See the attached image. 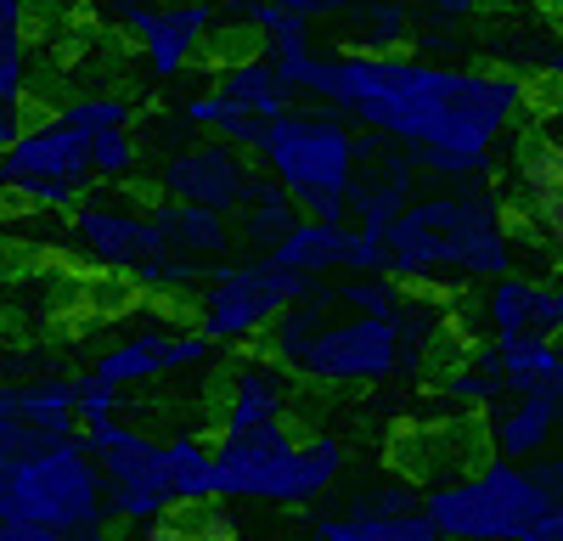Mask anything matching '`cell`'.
Returning a JSON list of instances; mask_svg holds the SVG:
<instances>
[{"instance_id":"obj_33","label":"cell","mask_w":563,"mask_h":541,"mask_svg":"<svg viewBox=\"0 0 563 541\" xmlns=\"http://www.w3.org/2000/svg\"><path fill=\"white\" fill-rule=\"evenodd\" d=\"M536 541H563V508H558V519H552V525H547Z\"/></svg>"},{"instance_id":"obj_9","label":"cell","mask_w":563,"mask_h":541,"mask_svg":"<svg viewBox=\"0 0 563 541\" xmlns=\"http://www.w3.org/2000/svg\"><path fill=\"white\" fill-rule=\"evenodd\" d=\"M220 355V344L192 322H147L124 339H113L90 367L79 373V429L97 423V418H113L119 400L141 384H158V378H175V373H198Z\"/></svg>"},{"instance_id":"obj_26","label":"cell","mask_w":563,"mask_h":541,"mask_svg":"<svg viewBox=\"0 0 563 541\" xmlns=\"http://www.w3.org/2000/svg\"><path fill=\"white\" fill-rule=\"evenodd\" d=\"M417 18L406 0H372V7H350L344 12V40L355 52H406Z\"/></svg>"},{"instance_id":"obj_34","label":"cell","mask_w":563,"mask_h":541,"mask_svg":"<svg viewBox=\"0 0 563 541\" xmlns=\"http://www.w3.org/2000/svg\"><path fill=\"white\" fill-rule=\"evenodd\" d=\"M552 299H558V333H563V277L552 283Z\"/></svg>"},{"instance_id":"obj_13","label":"cell","mask_w":563,"mask_h":541,"mask_svg":"<svg viewBox=\"0 0 563 541\" xmlns=\"http://www.w3.org/2000/svg\"><path fill=\"white\" fill-rule=\"evenodd\" d=\"M260 158L225 135H198V142H180L164 153L158 164V198H180V203H203V209H220L238 220L249 209V198L260 192Z\"/></svg>"},{"instance_id":"obj_21","label":"cell","mask_w":563,"mask_h":541,"mask_svg":"<svg viewBox=\"0 0 563 541\" xmlns=\"http://www.w3.org/2000/svg\"><path fill=\"white\" fill-rule=\"evenodd\" d=\"M209 85L220 90L231 108H243V113H254V119H276L282 108L299 102V90L288 85V74H282V63H276L271 52H254V57H238V63L214 68Z\"/></svg>"},{"instance_id":"obj_6","label":"cell","mask_w":563,"mask_h":541,"mask_svg":"<svg viewBox=\"0 0 563 541\" xmlns=\"http://www.w3.org/2000/svg\"><path fill=\"white\" fill-rule=\"evenodd\" d=\"M422 508L445 541H536L558 519L563 496L552 490L541 463H512L485 451L422 490Z\"/></svg>"},{"instance_id":"obj_23","label":"cell","mask_w":563,"mask_h":541,"mask_svg":"<svg viewBox=\"0 0 563 541\" xmlns=\"http://www.w3.org/2000/svg\"><path fill=\"white\" fill-rule=\"evenodd\" d=\"M164 474L180 514L220 503V468H214V440L203 434H164Z\"/></svg>"},{"instance_id":"obj_32","label":"cell","mask_w":563,"mask_h":541,"mask_svg":"<svg viewBox=\"0 0 563 541\" xmlns=\"http://www.w3.org/2000/svg\"><path fill=\"white\" fill-rule=\"evenodd\" d=\"M547 74H552V85H558V97H563V34L552 40V57H547Z\"/></svg>"},{"instance_id":"obj_15","label":"cell","mask_w":563,"mask_h":541,"mask_svg":"<svg viewBox=\"0 0 563 541\" xmlns=\"http://www.w3.org/2000/svg\"><path fill=\"white\" fill-rule=\"evenodd\" d=\"M512 214L519 232L530 238V249H541L558 270H563V147L525 135L519 164H512Z\"/></svg>"},{"instance_id":"obj_14","label":"cell","mask_w":563,"mask_h":541,"mask_svg":"<svg viewBox=\"0 0 563 541\" xmlns=\"http://www.w3.org/2000/svg\"><path fill=\"white\" fill-rule=\"evenodd\" d=\"M63 243L85 270L102 277H135L141 265L158 254V232H153V209H135L124 198H79L68 209Z\"/></svg>"},{"instance_id":"obj_27","label":"cell","mask_w":563,"mask_h":541,"mask_svg":"<svg viewBox=\"0 0 563 541\" xmlns=\"http://www.w3.org/2000/svg\"><path fill=\"white\" fill-rule=\"evenodd\" d=\"M29 7L34 0H0V108L29 102Z\"/></svg>"},{"instance_id":"obj_4","label":"cell","mask_w":563,"mask_h":541,"mask_svg":"<svg viewBox=\"0 0 563 541\" xmlns=\"http://www.w3.org/2000/svg\"><path fill=\"white\" fill-rule=\"evenodd\" d=\"M220 503H260V508H310L333 496L350 474V445L339 434H299L288 418L220 434L214 440Z\"/></svg>"},{"instance_id":"obj_2","label":"cell","mask_w":563,"mask_h":541,"mask_svg":"<svg viewBox=\"0 0 563 541\" xmlns=\"http://www.w3.org/2000/svg\"><path fill=\"white\" fill-rule=\"evenodd\" d=\"M456 328L440 288H406L400 310H366L339 294V283H316L299 305L276 316L265 350L310 389H384L417 384L434 373V361Z\"/></svg>"},{"instance_id":"obj_22","label":"cell","mask_w":563,"mask_h":541,"mask_svg":"<svg viewBox=\"0 0 563 541\" xmlns=\"http://www.w3.org/2000/svg\"><path fill=\"white\" fill-rule=\"evenodd\" d=\"M305 541H445L429 519V508H406V514H316Z\"/></svg>"},{"instance_id":"obj_36","label":"cell","mask_w":563,"mask_h":541,"mask_svg":"<svg viewBox=\"0 0 563 541\" xmlns=\"http://www.w3.org/2000/svg\"><path fill=\"white\" fill-rule=\"evenodd\" d=\"M406 7H422V0H406Z\"/></svg>"},{"instance_id":"obj_18","label":"cell","mask_w":563,"mask_h":541,"mask_svg":"<svg viewBox=\"0 0 563 541\" xmlns=\"http://www.w3.org/2000/svg\"><path fill=\"white\" fill-rule=\"evenodd\" d=\"M294 412V373L282 367L271 350H243L225 373V400H220V434L265 429Z\"/></svg>"},{"instance_id":"obj_17","label":"cell","mask_w":563,"mask_h":541,"mask_svg":"<svg viewBox=\"0 0 563 541\" xmlns=\"http://www.w3.org/2000/svg\"><path fill=\"white\" fill-rule=\"evenodd\" d=\"M214 23H220V12L209 7V0H180V7H158L153 0L147 12L130 18L124 34L135 40V52H141V63H147L153 79H180L203 57Z\"/></svg>"},{"instance_id":"obj_19","label":"cell","mask_w":563,"mask_h":541,"mask_svg":"<svg viewBox=\"0 0 563 541\" xmlns=\"http://www.w3.org/2000/svg\"><path fill=\"white\" fill-rule=\"evenodd\" d=\"M479 333L490 339H552L558 333V299L547 277L530 270H501L479 288Z\"/></svg>"},{"instance_id":"obj_12","label":"cell","mask_w":563,"mask_h":541,"mask_svg":"<svg viewBox=\"0 0 563 541\" xmlns=\"http://www.w3.org/2000/svg\"><path fill=\"white\" fill-rule=\"evenodd\" d=\"M153 232H158V254L135 270V288H147V294L198 288L214 265L238 260V249H243L231 214L203 209V203H180V198L153 203Z\"/></svg>"},{"instance_id":"obj_16","label":"cell","mask_w":563,"mask_h":541,"mask_svg":"<svg viewBox=\"0 0 563 541\" xmlns=\"http://www.w3.org/2000/svg\"><path fill=\"white\" fill-rule=\"evenodd\" d=\"M479 434L485 451L512 463H541L552 451H563V384L501 395L490 412H479Z\"/></svg>"},{"instance_id":"obj_10","label":"cell","mask_w":563,"mask_h":541,"mask_svg":"<svg viewBox=\"0 0 563 541\" xmlns=\"http://www.w3.org/2000/svg\"><path fill=\"white\" fill-rule=\"evenodd\" d=\"M90 147H97V130H85L63 108L52 119H29V130L18 142L0 147V192L29 203V209H63L68 214L97 187Z\"/></svg>"},{"instance_id":"obj_5","label":"cell","mask_w":563,"mask_h":541,"mask_svg":"<svg viewBox=\"0 0 563 541\" xmlns=\"http://www.w3.org/2000/svg\"><path fill=\"white\" fill-rule=\"evenodd\" d=\"M366 135L355 119H344L327 102H294L282 108L254 142L260 169L288 187L294 203L316 220H350V192L361 175Z\"/></svg>"},{"instance_id":"obj_30","label":"cell","mask_w":563,"mask_h":541,"mask_svg":"<svg viewBox=\"0 0 563 541\" xmlns=\"http://www.w3.org/2000/svg\"><path fill=\"white\" fill-rule=\"evenodd\" d=\"M90 7V18H102V23H119V29H130V18L135 12H147L153 0H85Z\"/></svg>"},{"instance_id":"obj_11","label":"cell","mask_w":563,"mask_h":541,"mask_svg":"<svg viewBox=\"0 0 563 541\" xmlns=\"http://www.w3.org/2000/svg\"><path fill=\"white\" fill-rule=\"evenodd\" d=\"M85 451L97 457L102 468V490H108V519L124 525H164L175 514V496H169V474H164V434H147L113 418H97L79 429Z\"/></svg>"},{"instance_id":"obj_29","label":"cell","mask_w":563,"mask_h":541,"mask_svg":"<svg viewBox=\"0 0 563 541\" xmlns=\"http://www.w3.org/2000/svg\"><path fill=\"white\" fill-rule=\"evenodd\" d=\"M34 445H45L40 434H34V423H29V412H23V395H18V378H0V451H34Z\"/></svg>"},{"instance_id":"obj_25","label":"cell","mask_w":563,"mask_h":541,"mask_svg":"<svg viewBox=\"0 0 563 541\" xmlns=\"http://www.w3.org/2000/svg\"><path fill=\"white\" fill-rule=\"evenodd\" d=\"M496 350H501L507 395L563 384V333H552V339H496Z\"/></svg>"},{"instance_id":"obj_24","label":"cell","mask_w":563,"mask_h":541,"mask_svg":"<svg viewBox=\"0 0 563 541\" xmlns=\"http://www.w3.org/2000/svg\"><path fill=\"white\" fill-rule=\"evenodd\" d=\"M299 220H305V209L294 203V192H288V187H276V180L265 175V180H260V192L249 198V209L238 214V238H243L249 254H271Z\"/></svg>"},{"instance_id":"obj_20","label":"cell","mask_w":563,"mask_h":541,"mask_svg":"<svg viewBox=\"0 0 563 541\" xmlns=\"http://www.w3.org/2000/svg\"><path fill=\"white\" fill-rule=\"evenodd\" d=\"M507 395V378H501V350L490 333H474L456 355H451V367L440 378V400L456 406V412H490V406Z\"/></svg>"},{"instance_id":"obj_1","label":"cell","mask_w":563,"mask_h":541,"mask_svg":"<svg viewBox=\"0 0 563 541\" xmlns=\"http://www.w3.org/2000/svg\"><path fill=\"white\" fill-rule=\"evenodd\" d=\"M299 97L339 108L366 135L406 147L417 175L434 187L496 180L501 147L536 108V90L512 68H462L417 52H299L282 57Z\"/></svg>"},{"instance_id":"obj_3","label":"cell","mask_w":563,"mask_h":541,"mask_svg":"<svg viewBox=\"0 0 563 541\" xmlns=\"http://www.w3.org/2000/svg\"><path fill=\"white\" fill-rule=\"evenodd\" d=\"M519 214L496 192V180L440 187L411 198L384 232V270L417 288H485L519 265Z\"/></svg>"},{"instance_id":"obj_31","label":"cell","mask_w":563,"mask_h":541,"mask_svg":"<svg viewBox=\"0 0 563 541\" xmlns=\"http://www.w3.org/2000/svg\"><path fill=\"white\" fill-rule=\"evenodd\" d=\"M276 7H294V12L327 18V12H350V7H372V0H276Z\"/></svg>"},{"instance_id":"obj_28","label":"cell","mask_w":563,"mask_h":541,"mask_svg":"<svg viewBox=\"0 0 563 541\" xmlns=\"http://www.w3.org/2000/svg\"><path fill=\"white\" fill-rule=\"evenodd\" d=\"M141 147L135 124H113V130H97V147H90V164H97V187H124L130 175H141Z\"/></svg>"},{"instance_id":"obj_7","label":"cell","mask_w":563,"mask_h":541,"mask_svg":"<svg viewBox=\"0 0 563 541\" xmlns=\"http://www.w3.org/2000/svg\"><path fill=\"white\" fill-rule=\"evenodd\" d=\"M310 288L316 283L299 277V270H288L276 254H243V260L214 265L192 288V322L220 350H249L276 328V316L288 305H299Z\"/></svg>"},{"instance_id":"obj_35","label":"cell","mask_w":563,"mask_h":541,"mask_svg":"<svg viewBox=\"0 0 563 541\" xmlns=\"http://www.w3.org/2000/svg\"><path fill=\"white\" fill-rule=\"evenodd\" d=\"M7 474H12V451H0V490H7Z\"/></svg>"},{"instance_id":"obj_8","label":"cell","mask_w":563,"mask_h":541,"mask_svg":"<svg viewBox=\"0 0 563 541\" xmlns=\"http://www.w3.org/2000/svg\"><path fill=\"white\" fill-rule=\"evenodd\" d=\"M7 496L23 519H34L52 541H68L74 530L108 525V490H102V468L85 451V440H52L12 457L7 474Z\"/></svg>"}]
</instances>
